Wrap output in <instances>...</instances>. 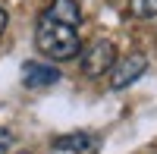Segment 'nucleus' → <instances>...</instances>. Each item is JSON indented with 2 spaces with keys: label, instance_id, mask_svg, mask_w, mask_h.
<instances>
[{
  "label": "nucleus",
  "instance_id": "obj_1",
  "mask_svg": "<svg viewBox=\"0 0 157 154\" xmlns=\"http://www.w3.org/2000/svg\"><path fill=\"white\" fill-rule=\"evenodd\" d=\"M35 44L50 60L78 57V32L69 29V25H63V22H57V19H50V16H44V13L38 19V29H35Z\"/></svg>",
  "mask_w": 157,
  "mask_h": 154
},
{
  "label": "nucleus",
  "instance_id": "obj_2",
  "mask_svg": "<svg viewBox=\"0 0 157 154\" xmlns=\"http://www.w3.org/2000/svg\"><path fill=\"white\" fill-rule=\"evenodd\" d=\"M116 63V47L113 41H107V38H98V41H91L85 57H82V69L85 75H101V72H110Z\"/></svg>",
  "mask_w": 157,
  "mask_h": 154
},
{
  "label": "nucleus",
  "instance_id": "obj_3",
  "mask_svg": "<svg viewBox=\"0 0 157 154\" xmlns=\"http://www.w3.org/2000/svg\"><path fill=\"white\" fill-rule=\"evenodd\" d=\"M148 69V57L145 54H129L123 57L120 63H113V69H110V88H129L135 79H141Z\"/></svg>",
  "mask_w": 157,
  "mask_h": 154
},
{
  "label": "nucleus",
  "instance_id": "obj_4",
  "mask_svg": "<svg viewBox=\"0 0 157 154\" xmlns=\"http://www.w3.org/2000/svg\"><path fill=\"white\" fill-rule=\"evenodd\" d=\"M44 16L69 25V29H75V25L82 22V6H78V0H54V3L44 10Z\"/></svg>",
  "mask_w": 157,
  "mask_h": 154
},
{
  "label": "nucleus",
  "instance_id": "obj_5",
  "mask_svg": "<svg viewBox=\"0 0 157 154\" xmlns=\"http://www.w3.org/2000/svg\"><path fill=\"white\" fill-rule=\"evenodd\" d=\"M22 82L29 85V88H44V85H54L60 79V69L54 66H44V63H25L22 66Z\"/></svg>",
  "mask_w": 157,
  "mask_h": 154
},
{
  "label": "nucleus",
  "instance_id": "obj_6",
  "mask_svg": "<svg viewBox=\"0 0 157 154\" xmlns=\"http://www.w3.org/2000/svg\"><path fill=\"white\" fill-rule=\"evenodd\" d=\"M88 145H91V135L88 132H69V135L54 138V148L57 151H88Z\"/></svg>",
  "mask_w": 157,
  "mask_h": 154
},
{
  "label": "nucleus",
  "instance_id": "obj_7",
  "mask_svg": "<svg viewBox=\"0 0 157 154\" xmlns=\"http://www.w3.org/2000/svg\"><path fill=\"white\" fill-rule=\"evenodd\" d=\"M129 13L135 19H154L157 16V0H129Z\"/></svg>",
  "mask_w": 157,
  "mask_h": 154
},
{
  "label": "nucleus",
  "instance_id": "obj_8",
  "mask_svg": "<svg viewBox=\"0 0 157 154\" xmlns=\"http://www.w3.org/2000/svg\"><path fill=\"white\" fill-rule=\"evenodd\" d=\"M13 145V132L10 129H3V126H0V151H6Z\"/></svg>",
  "mask_w": 157,
  "mask_h": 154
},
{
  "label": "nucleus",
  "instance_id": "obj_9",
  "mask_svg": "<svg viewBox=\"0 0 157 154\" xmlns=\"http://www.w3.org/2000/svg\"><path fill=\"white\" fill-rule=\"evenodd\" d=\"M3 32H6V10L0 6V35H3Z\"/></svg>",
  "mask_w": 157,
  "mask_h": 154
}]
</instances>
